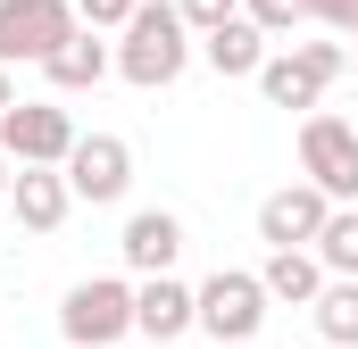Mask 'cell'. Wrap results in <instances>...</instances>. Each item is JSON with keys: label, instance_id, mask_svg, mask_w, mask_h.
Instances as JSON below:
<instances>
[{"label": "cell", "instance_id": "6da1fadb", "mask_svg": "<svg viewBox=\"0 0 358 349\" xmlns=\"http://www.w3.org/2000/svg\"><path fill=\"white\" fill-rule=\"evenodd\" d=\"M192 50H200V34L183 25L176 0H142V8L117 25V75L134 91H167L183 67H192Z\"/></svg>", "mask_w": 358, "mask_h": 349}, {"label": "cell", "instance_id": "7a4b0ae2", "mask_svg": "<svg viewBox=\"0 0 358 349\" xmlns=\"http://www.w3.org/2000/svg\"><path fill=\"white\" fill-rule=\"evenodd\" d=\"M342 75H350V50H342V42H292V50H267V67H259L250 84L267 91V108H300V117H308Z\"/></svg>", "mask_w": 358, "mask_h": 349}, {"label": "cell", "instance_id": "3957f363", "mask_svg": "<svg viewBox=\"0 0 358 349\" xmlns=\"http://www.w3.org/2000/svg\"><path fill=\"white\" fill-rule=\"evenodd\" d=\"M59 333L76 349H117L134 333V283H125V274H84V283L59 299Z\"/></svg>", "mask_w": 358, "mask_h": 349}, {"label": "cell", "instance_id": "277c9868", "mask_svg": "<svg viewBox=\"0 0 358 349\" xmlns=\"http://www.w3.org/2000/svg\"><path fill=\"white\" fill-rule=\"evenodd\" d=\"M192 308H200V333L208 341H259V325H267V283L250 274V266H217L200 291H192Z\"/></svg>", "mask_w": 358, "mask_h": 349}, {"label": "cell", "instance_id": "5b68a950", "mask_svg": "<svg viewBox=\"0 0 358 349\" xmlns=\"http://www.w3.org/2000/svg\"><path fill=\"white\" fill-rule=\"evenodd\" d=\"M84 25L76 0H0V67H42Z\"/></svg>", "mask_w": 358, "mask_h": 349}, {"label": "cell", "instance_id": "8992f818", "mask_svg": "<svg viewBox=\"0 0 358 349\" xmlns=\"http://www.w3.org/2000/svg\"><path fill=\"white\" fill-rule=\"evenodd\" d=\"M0 150H8L17 167H67L76 117H67L59 100H8V108H0Z\"/></svg>", "mask_w": 358, "mask_h": 349}, {"label": "cell", "instance_id": "52a82bcc", "mask_svg": "<svg viewBox=\"0 0 358 349\" xmlns=\"http://www.w3.org/2000/svg\"><path fill=\"white\" fill-rule=\"evenodd\" d=\"M300 174L325 183L334 200H358V125L308 108V117H300Z\"/></svg>", "mask_w": 358, "mask_h": 349}, {"label": "cell", "instance_id": "ba28073f", "mask_svg": "<svg viewBox=\"0 0 358 349\" xmlns=\"http://www.w3.org/2000/svg\"><path fill=\"white\" fill-rule=\"evenodd\" d=\"M325 216H334V191L300 174V183H283V191L259 200V242H267V250H308V242L325 233Z\"/></svg>", "mask_w": 358, "mask_h": 349}, {"label": "cell", "instance_id": "9c48e42d", "mask_svg": "<svg viewBox=\"0 0 358 349\" xmlns=\"http://www.w3.org/2000/svg\"><path fill=\"white\" fill-rule=\"evenodd\" d=\"M67 183H76V200H92V208L125 200V191H134V150H125V133H76Z\"/></svg>", "mask_w": 358, "mask_h": 349}, {"label": "cell", "instance_id": "30bf717a", "mask_svg": "<svg viewBox=\"0 0 358 349\" xmlns=\"http://www.w3.org/2000/svg\"><path fill=\"white\" fill-rule=\"evenodd\" d=\"M192 325H200L192 283H176V274H142V283H134V333H142V341L167 349V341H183Z\"/></svg>", "mask_w": 358, "mask_h": 349}, {"label": "cell", "instance_id": "8fae6325", "mask_svg": "<svg viewBox=\"0 0 358 349\" xmlns=\"http://www.w3.org/2000/svg\"><path fill=\"white\" fill-rule=\"evenodd\" d=\"M67 208H76L67 167H17V183H8V216H17L25 233H59Z\"/></svg>", "mask_w": 358, "mask_h": 349}, {"label": "cell", "instance_id": "7c38bea8", "mask_svg": "<svg viewBox=\"0 0 358 349\" xmlns=\"http://www.w3.org/2000/svg\"><path fill=\"white\" fill-rule=\"evenodd\" d=\"M117 250H125L134 274H176V258H183V216H176V208H142V216H125Z\"/></svg>", "mask_w": 358, "mask_h": 349}, {"label": "cell", "instance_id": "4fadbf2b", "mask_svg": "<svg viewBox=\"0 0 358 349\" xmlns=\"http://www.w3.org/2000/svg\"><path fill=\"white\" fill-rule=\"evenodd\" d=\"M42 75H50L59 91H92V84L117 75V42H100V25H76V34L42 59Z\"/></svg>", "mask_w": 358, "mask_h": 349}, {"label": "cell", "instance_id": "5bb4252c", "mask_svg": "<svg viewBox=\"0 0 358 349\" xmlns=\"http://www.w3.org/2000/svg\"><path fill=\"white\" fill-rule=\"evenodd\" d=\"M200 59H208L225 84H242V75H259V67H267V34H259L250 17H225V25H208V34H200Z\"/></svg>", "mask_w": 358, "mask_h": 349}, {"label": "cell", "instance_id": "9a60e30c", "mask_svg": "<svg viewBox=\"0 0 358 349\" xmlns=\"http://www.w3.org/2000/svg\"><path fill=\"white\" fill-rule=\"evenodd\" d=\"M259 283H267V299H283V308H308V299L325 291V258H317V250H267Z\"/></svg>", "mask_w": 358, "mask_h": 349}, {"label": "cell", "instance_id": "2e32d148", "mask_svg": "<svg viewBox=\"0 0 358 349\" xmlns=\"http://www.w3.org/2000/svg\"><path fill=\"white\" fill-rule=\"evenodd\" d=\"M308 316H317V341L358 349V274H325V291L308 299Z\"/></svg>", "mask_w": 358, "mask_h": 349}, {"label": "cell", "instance_id": "e0dca14e", "mask_svg": "<svg viewBox=\"0 0 358 349\" xmlns=\"http://www.w3.org/2000/svg\"><path fill=\"white\" fill-rule=\"evenodd\" d=\"M325 274H358V200H334V216H325V233L308 242Z\"/></svg>", "mask_w": 358, "mask_h": 349}, {"label": "cell", "instance_id": "ac0fdd59", "mask_svg": "<svg viewBox=\"0 0 358 349\" xmlns=\"http://www.w3.org/2000/svg\"><path fill=\"white\" fill-rule=\"evenodd\" d=\"M242 17L259 34H292V25H308V0H242Z\"/></svg>", "mask_w": 358, "mask_h": 349}, {"label": "cell", "instance_id": "d6986e66", "mask_svg": "<svg viewBox=\"0 0 358 349\" xmlns=\"http://www.w3.org/2000/svg\"><path fill=\"white\" fill-rule=\"evenodd\" d=\"M176 8H183V25H192V34H208V25L242 17V0H176Z\"/></svg>", "mask_w": 358, "mask_h": 349}, {"label": "cell", "instance_id": "ffe728a7", "mask_svg": "<svg viewBox=\"0 0 358 349\" xmlns=\"http://www.w3.org/2000/svg\"><path fill=\"white\" fill-rule=\"evenodd\" d=\"M76 8H84V25H100V34H117V25H125V17H134L142 0H76Z\"/></svg>", "mask_w": 358, "mask_h": 349}, {"label": "cell", "instance_id": "44dd1931", "mask_svg": "<svg viewBox=\"0 0 358 349\" xmlns=\"http://www.w3.org/2000/svg\"><path fill=\"white\" fill-rule=\"evenodd\" d=\"M308 25H334V34H358V0H308Z\"/></svg>", "mask_w": 358, "mask_h": 349}, {"label": "cell", "instance_id": "7402d4cb", "mask_svg": "<svg viewBox=\"0 0 358 349\" xmlns=\"http://www.w3.org/2000/svg\"><path fill=\"white\" fill-rule=\"evenodd\" d=\"M8 183H17V158L0 150V208H8Z\"/></svg>", "mask_w": 358, "mask_h": 349}, {"label": "cell", "instance_id": "603a6c76", "mask_svg": "<svg viewBox=\"0 0 358 349\" xmlns=\"http://www.w3.org/2000/svg\"><path fill=\"white\" fill-rule=\"evenodd\" d=\"M8 100H17V84H8V67H0V108H8Z\"/></svg>", "mask_w": 358, "mask_h": 349}, {"label": "cell", "instance_id": "cb8c5ba5", "mask_svg": "<svg viewBox=\"0 0 358 349\" xmlns=\"http://www.w3.org/2000/svg\"><path fill=\"white\" fill-rule=\"evenodd\" d=\"M217 349H250V341H217Z\"/></svg>", "mask_w": 358, "mask_h": 349}, {"label": "cell", "instance_id": "d4e9b609", "mask_svg": "<svg viewBox=\"0 0 358 349\" xmlns=\"http://www.w3.org/2000/svg\"><path fill=\"white\" fill-rule=\"evenodd\" d=\"M317 349H334V341H317Z\"/></svg>", "mask_w": 358, "mask_h": 349}, {"label": "cell", "instance_id": "484cf974", "mask_svg": "<svg viewBox=\"0 0 358 349\" xmlns=\"http://www.w3.org/2000/svg\"><path fill=\"white\" fill-rule=\"evenodd\" d=\"M350 67H358V59H350Z\"/></svg>", "mask_w": 358, "mask_h": 349}]
</instances>
